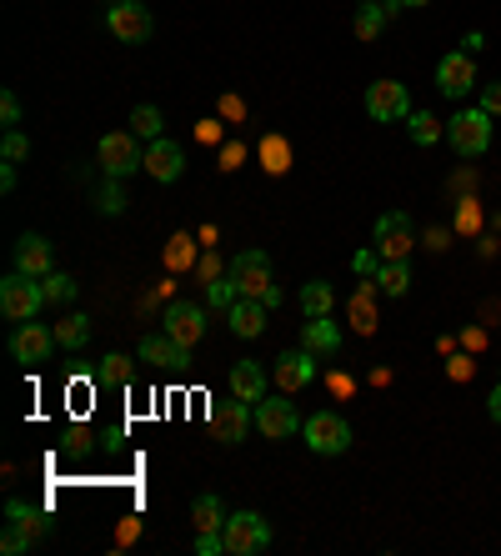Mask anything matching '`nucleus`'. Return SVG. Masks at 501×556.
<instances>
[{"label":"nucleus","mask_w":501,"mask_h":556,"mask_svg":"<svg viewBox=\"0 0 501 556\" xmlns=\"http://www.w3.org/2000/svg\"><path fill=\"white\" fill-rule=\"evenodd\" d=\"M161 126H166V121H161L156 106H136V111H131V131H136L141 141H161Z\"/></svg>","instance_id":"27"},{"label":"nucleus","mask_w":501,"mask_h":556,"mask_svg":"<svg viewBox=\"0 0 501 556\" xmlns=\"http://www.w3.org/2000/svg\"><path fill=\"white\" fill-rule=\"evenodd\" d=\"M446 141H451V151L461 156V161H471V156H481L486 146H491V116L476 106V111H456L451 121H446Z\"/></svg>","instance_id":"6"},{"label":"nucleus","mask_w":501,"mask_h":556,"mask_svg":"<svg viewBox=\"0 0 501 556\" xmlns=\"http://www.w3.org/2000/svg\"><path fill=\"white\" fill-rule=\"evenodd\" d=\"M361 276H376V266H381V251H356V261H351Z\"/></svg>","instance_id":"40"},{"label":"nucleus","mask_w":501,"mask_h":556,"mask_svg":"<svg viewBox=\"0 0 501 556\" xmlns=\"http://www.w3.org/2000/svg\"><path fill=\"white\" fill-rule=\"evenodd\" d=\"M471 371H476V361H471V356H456V361H451V381H466Z\"/></svg>","instance_id":"41"},{"label":"nucleus","mask_w":501,"mask_h":556,"mask_svg":"<svg viewBox=\"0 0 501 556\" xmlns=\"http://www.w3.org/2000/svg\"><path fill=\"white\" fill-rule=\"evenodd\" d=\"M96 156H101L106 176H116V181H126L131 171H146V146H141L136 131H111V136H101Z\"/></svg>","instance_id":"4"},{"label":"nucleus","mask_w":501,"mask_h":556,"mask_svg":"<svg viewBox=\"0 0 501 556\" xmlns=\"http://www.w3.org/2000/svg\"><path fill=\"white\" fill-rule=\"evenodd\" d=\"M301 436H306V446H311L316 456H341V451L351 446V421H346L341 411H311V416L301 421Z\"/></svg>","instance_id":"5"},{"label":"nucleus","mask_w":501,"mask_h":556,"mask_svg":"<svg viewBox=\"0 0 501 556\" xmlns=\"http://www.w3.org/2000/svg\"><path fill=\"white\" fill-rule=\"evenodd\" d=\"M191 261H196V241H191L186 231L171 236V246H166V266H171V271H186Z\"/></svg>","instance_id":"32"},{"label":"nucleus","mask_w":501,"mask_h":556,"mask_svg":"<svg viewBox=\"0 0 501 556\" xmlns=\"http://www.w3.org/2000/svg\"><path fill=\"white\" fill-rule=\"evenodd\" d=\"M366 116L371 121H406L411 116V96L401 81H371L366 86Z\"/></svg>","instance_id":"8"},{"label":"nucleus","mask_w":501,"mask_h":556,"mask_svg":"<svg viewBox=\"0 0 501 556\" xmlns=\"http://www.w3.org/2000/svg\"><path fill=\"white\" fill-rule=\"evenodd\" d=\"M221 116H231V121H236V116H241V101H231V96H221Z\"/></svg>","instance_id":"44"},{"label":"nucleus","mask_w":501,"mask_h":556,"mask_svg":"<svg viewBox=\"0 0 501 556\" xmlns=\"http://www.w3.org/2000/svg\"><path fill=\"white\" fill-rule=\"evenodd\" d=\"M146 171H151V181L171 186V181H181V171H186V151H181L176 141H151V146H146Z\"/></svg>","instance_id":"15"},{"label":"nucleus","mask_w":501,"mask_h":556,"mask_svg":"<svg viewBox=\"0 0 501 556\" xmlns=\"http://www.w3.org/2000/svg\"><path fill=\"white\" fill-rule=\"evenodd\" d=\"M106 26H111V36L126 41V46H141V41H151V31H156V21H151V11L141 6V0H116L111 16H106Z\"/></svg>","instance_id":"7"},{"label":"nucleus","mask_w":501,"mask_h":556,"mask_svg":"<svg viewBox=\"0 0 501 556\" xmlns=\"http://www.w3.org/2000/svg\"><path fill=\"white\" fill-rule=\"evenodd\" d=\"M481 111H486V116H501V81H486V86H481Z\"/></svg>","instance_id":"37"},{"label":"nucleus","mask_w":501,"mask_h":556,"mask_svg":"<svg viewBox=\"0 0 501 556\" xmlns=\"http://www.w3.org/2000/svg\"><path fill=\"white\" fill-rule=\"evenodd\" d=\"M486 411H491V421H501V381H496V391H491V401H486Z\"/></svg>","instance_id":"43"},{"label":"nucleus","mask_w":501,"mask_h":556,"mask_svg":"<svg viewBox=\"0 0 501 556\" xmlns=\"http://www.w3.org/2000/svg\"><path fill=\"white\" fill-rule=\"evenodd\" d=\"M376 251H381V261H406V251H411V216L386 211L376 221Z\"/></svg>","instance_id":"14"},{"label":"nucleus","mask_w":501,"mask_h":556,"mask_svg":"<svg viewBox=\"0 0 501 556\" xmlns=\"http://www.w3.org/2000/svg\"><path fill=\"white\" fill-rule=\"evenodd\" d=\"M166 331H171L181 346H196V341L206 336V311L191 306V301H171V306H166Z\"/></svg>","instance_id":"16"},{"label":"nucleus","mask_w":501,"mask_h":556,"mask_svg":"<svg viewBox=\"0 0 501 556\" xmlns=\"http://www.w3.org/2000/svg\"><path fill=\"white\" fill-rule=\"evenodd\" d=\"M51 266H56V251H51L46 236H21V241H16V271H26V276H51Z\"/></svg>","instance_id":"18"},{"label":"nucleus","mask_w":501,"mask_h":556,"mask_svg":"<svg viewBox=\"0 0 501 556\" xmlns=\"http://www.w3.org/2000/svg\"><path fill=\"white\" fill-rule=\"evenodd\" d=\"M191 521H196V531H221L226 526V506H221V496H196V506H191Z\"/></svg>","instance_id":"25"},{"label":"nucleus","mask_w":501,"mask_h":556,"mask_svg":"<svg viewBox=\"0 0 501 556\" xmlns=\"http://www.w3.org/2000/svg\"><path fill=\"white\" fill-rule=\"evenodd\" d=\"M126 376H131L126 356H106V366H101V381H126Z\"/></svg>","instance_id":"38"},{"label":"nucleus","mask_w":501,"mask_h":556,"mask_svg":"<svg viewBox=\"0 0 501 556\" xmlns=\"http://www.w3.org/2000/svg\"><path fill=\"white\" fill-rule=\"evenodd\" d=\"M51 346H56V331H46L41 321H16V331H11V356L16 361L41 366V361H51Z\"/></svg>","instance_id":"11"},{"label":"nucleus","mask_w":501,"mask_h":556,"mask_svg":"<svg viewBox=\"0 0 501 556\" xmlns=\"http://www.w3.org/2000/svg\"><path fill=\"white\" fill-rule=\"evenodd\" d=\"M256 421V411H251V401H241V396H221V401H211V431H216V441H241L246 436V426Z\"/></svg>","instance_id":"10"},{"label":"nucleus","mask_w":501,"mask_h":556,"mask_svg":"<svg viewBox=\"0 0 501 556\" xmlns=\"http://www.w3.org/2000/svg\"><path fill=\"white\" fill-rule=\"evenodd\" d=\"M266 301H251V296H241L236 306H231V331L241 336V341H256L261 331H266Z\"/></svg>","instance_id":"19"},{"label":"nucleus","mask_w":501,"mask_h":556,"mask_svg":"<svg viewBox=\"0 0 501 556\" xmlns=\"http://www.w3.org/2000/svg\"><path fill=\"white\" fill-rule=\"evenodd\" d=\"M406 121H411L406 131H411L416 146H436V141H441V121H436L431 111H416V116H406Z\"/></svg>","instance_id":"28"},{"label":"nucleus","mask_w":501,"mask_h":556,"mask_svg":"<svg viewBox=\"0 0 501 556\" xmlns=\"http://www.w3.org/2000/svg\"><path fill=\"white\" fill-rule=\"evenodd\" d=\"M56 341H61L66 351L86 346V341H91V321H86V316H76V311H66V321L56 326Z\"/></svg>","instance_id":"26"},{"label":"nucleus","mask_w":501,"mask_h":556,"mask_svg":"<svg viewBox=\"0 0 501 556\" xmlns=\"http://www.w3.org/2000/svg\"><path fill=\"white\" fill-rule=\"evenodd\" d=\"M351 321H356V331H361V336H371V331H376V306H371V291H356V296H351Z\"/></svg>","instance_id":"33"},{"label":"nucleus","mask_w":501,"mask_h":556,"mask_svg":"<svg viewBox=\"0 0 501 556\" xmlns=\"http://www.w3.org/2000/svg\"><path fill=\"white\" fill-rule=\"evenodd\" d=\"M206 301H211L216 311H231V306L241 301V286H236V281H221V276H211V281H206Z\"/></svg>","instance_id":"31"},{"label":"nucleus","mask_w":501,"mask_h":556,"mask_svg":"<svg viewBox=\"0 0 501 556\" xmlns=\"http://www.w3.org/2000/svg\"><path fill=\"white\" fill-rule=\"evenodd\" d=\"M41 286H46V301H51V306H71V301H76V281L61 276V271L41 276Z\"/></svg>","instance_id":"30"},{"label":"nucleus","mask_w":501,"mask_h":556,"mask_svg":"<svg viewBox=\"0 0 501 556\" xmlns=\"http://www.w3.org/2000/svg\"><path fill=\"white\" fill-rule=\"evenodd\" d=\"M96 206H101L106 216H121V211H126V191H121V181H116V176H111V186L101 191V201H96Z\"/></svg>","instance_id":"34"},{"label":"nucleus","mask_w":501,"mask_h":556,"mask_svg":"<svg viewBox=\"0 0 501 556\" xmlns=\"http://www.w3.org/2000/svg\"><path fill=\"white\" fill-rule=\"evenodd\" d=\"M46 306V286L41 276H26V271H11L0 281V311L11 321H36V311Z\"/></svg>","instance_id":"3"},{"label":"nucleus","mask_w":501,"mask_h":556,"mask_svg":"<svg viewBox=\"0 0 501 556\" xmlns=\"http://www.w3.org/2000/svg\"><path fill=\"white\" fill-rule=\"evenodd\" d=\"M471 86H476V61H471L466 51L441 56V66H436V91L451 96V101H461V96H471Z\"/></svg>","instance_id":"13"},{"label":"nucleus","mask_w":501,"mask_h":556,"mask_svg":"<svg viewBox=\"0 0 501 556\" xmlns=\"http://www.w3.org/2000/svg\"><path fill=\"white\" fill-rule=\"evenodd\" d=\"M261 166H266L271 176H286V171H291V146H286L281 136H271V141L261 146Z\"/></svg>","instance_id":"29"},{"label":"nucleus","mask_w":501,"mask_h":556,"mask_svg":"<svg viewBox=\"0 0 501 556\" xmlns=\"http://www.w3.org/2000/svg\"><path fill=\"white\" fill-rule=\"evenodd\" d=\"M236 166H241V146H226L221 151V171H236Z\"/></svg>","instance_id":"42"},{"label":"nucleus","mask_w":501,"mask_h":556,"mask_svg":"<svg viewBox=\"0 0 501 556\" xmlns=\"http://www.w3.org/2000/svg\"><path fill=\"white\" fill-rule=\"evenodd\" d=\"M231 281L241 286V296L266 301V306L276 311L281 291H276V281H271V256H266V251H241V256H236V266H231Z\"/></svg>","instance_id":"1"},{"label":"nucleus","mask_w":501,"mask_h":556,"mask_svg":"<svg viewBox=\"0 0 501 556\" xmlns=\"http://www.w3.org/2000/svg\"><path fill=\"white\" fill-rule=\"evenodd\" d=\"M271 376H276V386L286 391V396H296V391H306L311 381H316V351H281L276 361H271Z\"/></svg>","instance_id":"9"},{"label":"nucleus","mask_w":501,"mask_h":556,"mask_svg":"<svg viewBox=\"0 0 501 556\" xmlns=\"http://www.w3.org/2000/svg\"><path fill=\"white\" fill-rule=\"evenodd\" d=\"M376 286H381L386 296H406V291H411V266H406V261H381V266H376Z\"/></svg>","instance_id":"23"},{"label":"nucleus","mask_w":501,"mask_h":556,"mask_svg":"<svg viewBox=\"0 0 501 556\" xmlns=\"http://www.w3.org/2000/svg\"><path fill=\"white\" fill-rule=\"evenodd\" d=\"M401 6H431V0H401Z\"/></svg>","instance_id":"46"},{"label":"nucleus","mask_w":501,"mask_h":556,"mask_svg":"<svg viewBox=\"0 0 501 556\" xmlns=\"http://www.w3.org/2000/svg\"><path fill=\"white\" fill-rule=\"evenodd\" d=\"M386 21H391L386 0H361V11H356V36H361V41H376Z\"/></svg>","instance_id":"22"},{"label":"nucleus","mask_w":501,"mask_h":556,"mask_svg":"<svg viewBox=\"0 0 501 556\" xmlns=\"http://www.w3.org/2000/svg\"><path fill=\"white\" fill-rule=\"evenodd\" d=\"M141 361H151V366H186L191 361V346H181L171 331H156V336H141V351H136Z\"/></svg>","instance_id":"17"},{"label":"nucleus","mask_w":501,"mask_h":556,"mask_svg":"<svg viewBox=\"0 0 501 556\" xmlns=\"http://www.w3.org/2000/svg\"><path fill=\"white\" fill-rule=\"evenodd\" d=\"M231 396H241V401H261L266 396V371L256 366V361H236L231 366Z\"/></svg>","instance_id":"21"},{"label":"nucleus","mask_w":501,"mask_h":556,"mask_svg":"<svg viewBox=\"0 0 501 556\" xmlns=\"http://www.w3.org/2000/svg\"><path fill=\"white\" fill-rule=\"evenodd\" d=\"M331 306H336V291H331L326 281H306V286H301V311H306V321H311V316H331Z\"/></svg>","instance_id":"24"},{"label":"nucleus","mask_w":501,"mask_h":556,"mask_svg":"<svg viewBox=\"0 0 501 556\" xmlns=\"http://www.w3.org/2000/svg\"><path fill=\"white\" fill-rule=\"evenodd\" d=\"M221 536H226V556H256L271 546V521L261 511H231Z\"/></svg>","instance_id":"2"},{"label":"nucleus","mask_w":501,"mask_h":556,"mask_svg":"<svg viewBox=\"0 0 501 556\" xmlns=\"http://www.w3.org/2000/svg\"><path fill=\"white\" fill-rule=\"evenodd\" d=\"M471 226H476V206L466 201V206H461V231H471Z\"/></svg>","instance_id":"45"},{"label":"nucleus","mask_w":501,"mask_h":556,"mask_svg":"<svg viewBox=\"0 0 501 556\" xmlns=\"http://www.w3.org/2000/svg\"><path fill=\"white\" fill-rule=\"evenodd\" d=\"M0 116H6V126L16 131V121H21V101H16V91H6V96H0Z\"/></svg>","instance_id":"39"},{"label":"nucleus","mask_w":501,"mask_h":556,"mask_svg":"<svg viewBox=\"0 0 501 556\" xmlns=\"http://www.w3.org/2000/svg\"><path fill=\"white\" fill-rule=\"evenodd\" d=\"M31 156V141L21 136V131H6V166H16V161H26Z\"/></svg>","instance_id":"35"},{"label":"nucleus","mask_w":501,"mask_h":556,"mask_svg":"<svg viewBox=\"0 0 501 556\" xmlns=\"http://www.w3.org/2000/svg\"><path fill=\"white\" fill-rule=\"evenodd\" d=\"M256 431L266 436V441H286V436H296L301 431V416H296V406L286 401V396H276V401H256Z\"/></svg>","instance_id":"12"},{"label":"nucleus","mask_w":501,"mask_h":556,"mask_svg":"<svg viewBox=\"0 0 501 556\" xmlns=\"http://www.w3.org/2000/svg\"><path fill=\"white\" fill-rule=\"evenodd\" d=\"M301 346L316 351V356H336V351H341V326L326 321V316H311V321L301 326Z\"/></svg>","instance_id":"20"},{"label":"nucleus","mask_w":501,"mask_h":556,"mask_svg":"<svg viewBox=\"0 0 501 556\" xmlns=\"http://www.w3.org/2000/svg\"><path fill=\"white\" fill-rule=\"evenodd\" d=\"M0 546H6V551L16 556V551H26V546H31V531H26L21 521H11V531H6V541H0Z\"/></svg>","instance_id":"36"}]
</instances>
